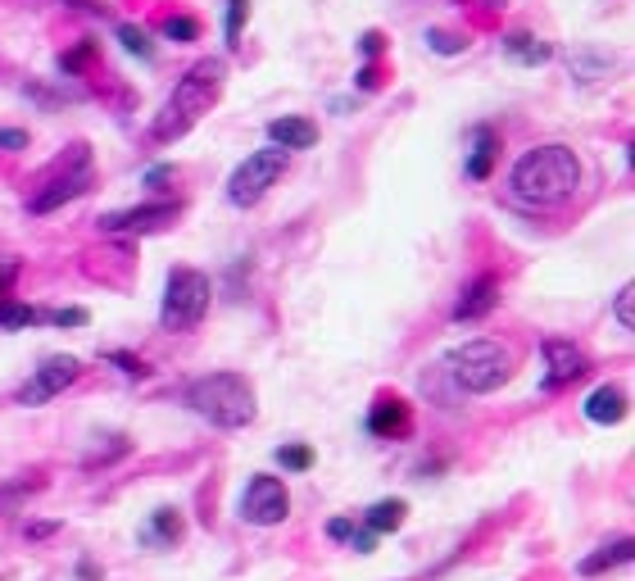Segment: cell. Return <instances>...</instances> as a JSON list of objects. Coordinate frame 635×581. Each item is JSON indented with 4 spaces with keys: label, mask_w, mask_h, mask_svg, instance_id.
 Returning a JSON list of instances; mask_svg holds the SVG:
<instances>
[{
    "label": "cell",
    "mask_w": 635,
    "mask_h": 581,
    "mask_svg": "<svg viewBox=\"0 0 635 581\" xmlns=\"http://www.w3.org/2000/svg\"><path fill=\"white\" fill-rule=\"evenodd\" d=\"M508 187H513V196L522 205H536V209L567 205L581 187V164L567 146H536L513 164Z\"/></svg>",
    "instance_id": "cell-1"
},
{
    "label": "cell",
    "mask_w": 635,
    "mask_h": 581,
    "mask_svg": "<svg viewBox=\"0 0 635 581\" xmlns=\"http://www.w3.org/2000/svg\"><path fill=\"white\" fill-rule=\"evenodd\" d=\"M223 78H227V64L223 60L191 64V69H186V78L173 87L168 105L159 109V119H155V128H150V137H155V141L186 137V132L196 128L209 109H214V100L223 96Z\"/></svg>",
    "instance_id": "cell-2"
},
{
    "label": "cell",
    "mask_w": 635,
    "mask_h": 581,
    "mask_svg": "<svg viewBox=\"0 0 635 581\" xmlns=\"http://www.w3.org/2000/svg\"><path fill=\"white\" fill-rule=\"evenodd\" d=\"M186 404H191L205 423L223 427V432H241V427H250L254 414H259L254 386H250V377H241V373L196 377V382L186 386Z\"/></svg>",
    "instance_id": "cell-3"
},
{
    "label": "cell",
    "mask_w": 635,
    "mask_h": 581,
    "mask_svg": "<svg viewBox=\"0 0 635 581\" xmlns=\"http://www.w3.org/2000/svg\"><path fill=\"white\" fill-rule=\"evenodd\" d=\"M450 373L463 391L490 395L513 377V350L504 341H463L459 350H450Z\"/></svg>",
    "instance_id": "cell-4"
},
{
    "label": "cell",
    "mask_w": 635,
    "mask_h": 581,
    "mask_svg": "<svg viewBox=\"0 0 635 581\" xmlns=\"http://www.w3.org/2000/svg\"><path fill=\"white\" fill-rule=\"evenodd\" d=\"M209 296H214V286L200 268H173L164 286V305H159V323L168 332H191L209 314Z\"/></svg>",
    "instance_id": "cell-5"
},
{
    "label": "cell",
    "mask_w": 635,
    "mask_h": 581,
    "mask_svg": "<svg viewBox=\"0 0 635 581\" xmlns=\"http://www.w3.org/2000/svg\"><path fill=\"white\" fill-rule=\"evenodd\" d=\"M286 164H291V150H282V146H268V150H254V155H245L241 164L232 168V178H227V200H232L236 209L259 205V200H264L268 191L282 182Z\"/></svg>",
    "instance_id": "cell-6"
},
{
    "label": "cell",
    "mask_w": 635,
    "mask_h": 581,
    "mask_svg": "<svg viewBox=\"0 0 635 581\" xmlns=\"http://www.w3.org/2000/svg\"><path fill=\"white\" fill-rule=\"evenodd\" d=\"M291 513V495H286V482L282 477H250V486H245L241 495V518L254 522V527H277V522Z\"/></svg>",
    "instance_id": "cell-7"
},
{
    "label": "cell",
    "mask_w": 635,
    "mask_h": 581,
    "mask_svg": "<svg viewBox=\"0 0 635 581\" xmlns=\"http://www.w3.org/2000/svg\"><path fill=\"white\" fill-rule=\"evenodd\" d=\"M82 377V364L73 355H50V359H41V368L32 373V382L19 391V404H46V400H55L64 386H73Z\"/></svg>",
    "instance_id": "cell-8"
},
{
    "label": "cell",
    "mask_w": 635,
    "mask_h": 581,
    "mask_svg": "<svg viewBox=\"0 0 635 581\" xmlns=\"http://www.w3.org/2000/svg\"><path fill=\"white\" fill-rule=\"evenodd\" d=\"M540 355H545V391H558V386H572L581 373H586V350L563 336H549L540 345Z\"/></svg>",
    "instance_id": "cell-9"
},
{
    "label": "cell",
    "mask_w": 635,
    "mask_h": 581,
    "mask_svg": "<svg viewBox=\"0 0 635 581\" xmlns=\"http://www.w3.org/2000/svg\"><path fill=\"white\" fill-rule=\"evenodd\" d=\"M177 205L159 200V205H137V209H114V214L100 218V232H155V227L173 223Z\"/></svg>",
    "instance_id": "cell-10"
},
{
    "label": "cell",
    "mask_w": 635,
    "mask_h": 581,
    "mask_svg": "<svg viewBox=\"0 0 635 581\" xmlns=\"http://www.w3.org/2000/svg\"><path fill=\"white\" fill-rule=\"evenodd\" d=\"M87 187H91V168L82 164L78 173H64V178H55L46 191H37L28 209H32V214H50V209H59V205H69V200H78Z\"/></svg>",
    "instance_id": "cell-11"
},
{
    "label": "cell",
    "mask_w": 635,
    "mask_h": 581,
    "mask_svg": "<svg viewBox=\"0 0 635 581\" xmlns=\"http://www.w3.org/2000/svg\"><path fill=\"white\" fill-rule=\"evenodd\" d=\"M495 305H499V277L481 273L477 282L463 291L459 305H454V318H459V323H477V318H486Z\"/></svg>",
    "instance_id": "cell-12"
},
{
    "label": "cell",
    "mask_w": 635,
    "mask_h": 581,
    "mask_svg": "<svg viewBox=\"0 0 635 581\" xmlns=\"http://www.w3.org/2000/svg\"><path fill=\"white\" fill-rule=\"evenodd\" d=\"M268 141L282 150H309L318 141V128L309 119H273L268 123Z\"/></svg>",
    "instance_id": "cell-13"
},
{
    "label": "cell",
    "mask_w": 635,
    "mask_h": 581,
    "mask_svg": "<svg viewBox=\"0 0 635 581\" xmlns=\"http://www.w3.org/2000/svg\"><path fill=\"white\" fill-rule=\"evenodd\" d=\"M409 427V404L404 400H377L368 414V432L372 436H400Z\"/></svg>",
    "instance_id": "cell-14"
},
{
    "label": "cell",
    "mask_w": 635,
    "mask_h": 581,
    "mask_svg": "<svg viewBox=\"0 0 635 581\" xmlns=\"http://www.w3.org/2000/svg\"><path fill=\"white\" fill-rule=\"evenodd\" d=\"M586 418L590 423H622L626 418V395L617 386H599L586 400Z\"/></svg>",
    "instance_id": "cell-15"
},
{
    "label": "cell",
    "mask_w": 635,
    "mask_h": 581,
    "mask_svg": "<svg viewBox=\"0 0 635 581\" xmlns=\"http://www.w3.org/2000/svg\"><path fill=\"white\" fill-rule=\"evenodd\" d=\"M495 150H499L495 132L477 128V141H472V155H468V178H477V182L490 178V168H495Z\"/></svg>",
    "instance_id": "cell-16"
},
{
    "label": "cell",
    "mask_w": 635,
    "mask_h": 581,
    "mask_svg": "<svg viewBox=\"0 0 635 581\" xmlns=\"http://www.w3.org/2000/svg\"><path fill=\"white\" fill-rule=\"evenodd\" d=\"M404 518H409V504H404L400 495H391V500H377L368 509V527H372V532H400Z\"/></svg>",
    "instance_id": "cell-17"
},
{
    "label": "cell",
    "mask_w": 635,
    "mask_h": 581,
    "mask_svg": "<svg viewBox=\"0 0 635 581\" xmlns=\"http://www.w3.org/2000/svg\"><path fill=\"white\" fill-rule=\"evenodd\" d=\"M635 554V541H617V545H604L599 554H590V559H581V577H599V572L617 568V563H631Z\"/></svg>",
    "instance_id": "cell-18"
},
{
    "label": "cell",
    "mask_w": 635,
    "mask_h": 581,
    "mask_svg": "<svg viewBox=\"0 0 635 581\" xmlns=\"http://www.w3.org/2000/svg\"><path fill=\"white\" fill-rule=\"evenodd\" d=\"M504 50L518 64H545L549 55H554V50H549V41H536V37H527V32H513V37L504 41Z\"/></svg>",
    "instance_id": "cell-19"
},
{
    "label": "cell",
    "mask_w": 635,
    "mask_h": 581,
    "mask_svg": "<svg viewBox=\"0 0 635 581\" xmlns=\"http://www.w3.org/2000/svg\"><path fill=\"white\" fill-rule=\"evenodd\" d=\"M177 536H182V518H177V509H159L155 527L146 532V541H177Z\"/></svg>",
    "instance_id": "cell-20"
},
{
    "label": "cell",
    "mask_w": 635,
    "mask_h": 581,
    "mask_svg": "<svg viewBox=\"0 0 635 581\" xmlns=\"http://www.w3.org/2000/svg\"><path fill=\"white\" fill-rule=\"evenodd\" d=\"M245 19H250V0H227V46H241Z\"/></svg>",
    "instance_id": "cell-21"
},
{
    "label": "cell",
    "mask_w": 635,
    "mask_h": 581,
    "mask_svg": "<svg viewBox=\"0 0 635 581\" xmlns=\"http://www.w3.org/2000/svg\"><path fill=\"white\" fill-rule=\"evenodd\" d=\"M277 459H282V468H291V473H309V468H313V450H309V445H282V450H277Z\"/></svg>",
    "instance_id": "cell-22"
},
{
    "label": "cell",
    "mask_w": 635,
    "mask_h": 581,
    "mask_svg": "<svg viewBox=\"0 0 635 581\" xmlns=\"http://www.w3.org/2000/svg\"><path fill=\"white\" fill-rule=\"evenodd\" d=\"M613 314H617V327H622V332H631V327H635V286H622V291H617Z\"/></svg>",
    "instance_id": "cell-23"
},
{
    "label": "cell",
    "mask_w": 635,
    "mask_h": 581,
    "mask_svg": "<svg viewBox=\"0 0 635 581\" xmlns=\"http://www.w3.org/2000/svg\"><path fill=\"white\" fill-rule=\"evenodd\" d=\"M32 323H41L37 309H28V305H0V327H32Z\"/></svg>",
    "instance_id": "cell-24"
},
{
    "label": "cell",
    "mask_w": 635,
    "mask_h": 581,
    "mask_svg": "<svg viewBox=\"0 0 635 581\" xmlns=\"http://www.w3.org/2000/svg\"><path fill=\"white\" fill-rule=\"evenodd\" d=\"M118 41H123L132 55H141V60H150V55H155V50H150V41H146V32L132 28V23H123V28H118Z\"/></svg>",
    "instance_id": "cell-25"
},
{
    "label": "cell",
    "mask_w": 635,
    "mask_h": 581,
    "mask_svg": "<svg viewBox=\"0 0 635 581\" xmlns=\"http://www.w3.org/2000/svg\"><path fill=\"white\" fill-rule=\"evenodd\" d=\"M164 37H173V41H196V37H200V23L186 19V14H177V19L164 23Z\"/></svg>",
    "instance_id": "cell-26"
},
{
    "label": "cell",
    "mask_w": 635,
    "mask_h": 581,
    "mask_svg": "<svg viewBox=\"0 0 635 581\" xmlns=\"http://www.w3.org/2000/svg\"><path fill=\"white\" fill-rule=\"evenodd\" d=\"M427 41H431V50H436V55H459V50L468 46L463 37H454V32H440V28H431Z\"/></svg>",
    "instance_id": "cell-27"
},
{
    "label": "cell",
    "mask_w": 635,
    "mask_h": 581,
    "mask_svg": "<svg viewBox=\"0 0 635 581\" xmlns=\"http://www.w3.org/2000/svg\"><path fill=\"white\" fill-rule=\"evenodd\" d=\"M0 150H5V155H19V150H28V132L0 128Z\"/></svg>",
    "instance_id": "cell-28"
},
{
    "label": "cell",
    "mask_w": 635,
    "mask_h": 581,
    "mask_svg": "<svg viewBox=\"0 0 635 581\" xmlns=\"http://www.w3.org/2000/svg\"><path fill=\"white\" fill-rule=\"evenodd\" d=\"M59 327H87V309H55V314H41Z\"/></svg>",
    "instance_id": "cell-29"
},
{
    "label": "cell",
    "mask_w": 635,
    "mask_h": 581,
    "mask_svg": "<svg viewBox=\"0 0 635 581\" xmlns=\"http://www.w3.org/2000/svg\"><path fill=\"white\" fill-rule=\"evenodd\" d=\"M109 364H118V368H123V373H132V377H146V373H150V368L141 364V359L123 355V350H114V355H109Z\"/></svg>",
    "instance_id": "cell-30"
},
{
    "label": "cell",
    "mask_w": 635,
    "mask_h": 581,
    "mask_svg": "<svg viewBox=\"0 0 635 581\" xmlns=\"http://www.w3.org/2000/svg\"><path fill=\"white\" fill-rule=\"evenodd\" d=\"M327 536H332V541H350V536H354V518H332V522H327Z\"/></svg>",
    "instance_id": "cell-31"
},
{
    "label": "cell",
    "mask_w": 635,
    "mask_h": 581,
    "mask_svg": "<svg viewBox=\"0 0 635 581\" xmlns=\"http://www.w3.org/2000/svg\"><path fill=\"white\" fill-rule=\"evenodd\" d=\"M350 541H354V550H359V554H372V545H377V532L368 527V532H354Z\"/></svg>",
    "instance_id": "cell-32"
},
{
    "label": "cell",
    "mask_w": 635,
    "mask_h": 581,
    "mask_svg": "<svg viewBox=\"0 0 635 581\" xmlns=\"http://www.w3.org/2000/svg\"><path fill=\"white\" fill-rule=\"evenodd\" d=\"M50 532H59V522H28V536H32V541H41V536H50Z\"/></svg>",
    "instance_id": "cell-33"
},
{
    "label": "cell",
    "mask_w": 635,
    "mask_h": 581,
    "mask_svg": "<svg viewBox=\"0 0 635 581\" xmlns=\"http://www.w3.org/2000/svg\"><path fill=\"white\" fill-rule=\"evenodd\" d=\"M359 46H363V55H377V50H381V32H363Z\"/></svg>",
    "instance_id": "cell-34"
},
{
    "label": "cell",
    "mask_w": 635,
    "mask_h": 581,
    "mask_svg": "<svg viewBox=\"0 0 635 581\" xmlns=\"http://www.w3.org/2000/svg\"><path fill=\"white\" fill-rule=\"evenodd\" d=\"M372 82H377V69H372V64H368V69L359 73V87H372Z\"/></svg>",
    "instance_id": "cell-35"
},
{
    "label": "cell",
    "mask_w": 635,
    "mask_h": 581,
    "mask_svg": "<svg viewBox=\"0 0 635 581\" xmlns=\"http://www.w3.org/2000/svg\"><path fill=\"white\" fill-rule=\"evenodd\" d=\"M0 291H5V277H0Z\"/></svg>",
    "instance_id": "cell-36"
}]
</instances>
